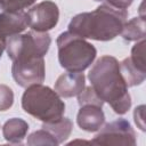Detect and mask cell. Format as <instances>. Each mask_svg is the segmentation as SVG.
Here are the masks:
<instances>
[{
    "instance_id": "23",
    "label": "cell",
    "mask_w": 146,
    "mask_h": 146,
    "mask_svg": "<svg viewBox=\"0 0 146 146\" xmlns=\"http://www.w3.org/2000/svg\"><path fill=\"white\" fill-rule=\"evenodd\" d=\"M5 49H6V38L0 33V58H1Z\"/></svg>"
},
{
    "instance_id": "20",
    "label": "cell",
    "mask_w": 146,
    "mask_h": 146,
    "mask_svg": "<svg viewBox=\"0 0 146 146\" xmlns=\"http://www.w3.org/2000/svg\"><path fill=\"white\" fill-rule=\"evenodd\" d=\"M14 92L10 87L6 84H0V111H7L13 106Z\"/></svg>"
},
{
    "instance_id": "4",
    "label": "cell",
    "mask_w": 146,
    "mask_h": 146,
    "mask_svg": "<svg viewBox=\"0 0 146 146\" xmlns=\"http://www.w3.org/2000/svg\"><path fill=\"white\" fill-rule=\"evenodd\" d=\"M58 60L63 68L68 72H83L96 58V48L83 38L63 32L57 38Z\"/></svg>"
},
{
    "instance_id": "8",
    "label": "cell",
    "mask_w": 146,
    "mask_h": 146,
    "mask_svg": "<svg viewBox=\"0 0 146 146\" xmlns=\"http://www.w3.org/2000/svg\"><path fill=\"white\" fill-rule=\"evenodd\" d=\"M27 24L36 32H47L54 29L59 19V9L52 1H42L33 6L27 13Z\"/></svg>"
},
{
    "instance_id": "9",
    "label": "cell",
    "mask_w": 146,
    "mask_h": 146,
    "mask_svg": "<svg viewBox=\"0 0 146 146\" xmlns=\"http://www.w3.org/2000/svg\"><path fill=\"white\" fill-rule=\"evenodd\" d=\"M86 87V76L82 72H66L55 82V91L63 98L78 96Z\"/></svg>"
},
{
    "instance_id": "7",
    "label": "cell",
    "mask_w": 146,
    "mask_h": 146,
    "mask_svg": "<svg viewBox=\"0 0 146 146\" xmlns=\"http://www.w3.org/2000/svg\"><path fill=\"white\" fill-rule=\"evenodd\" d=\"M11 74L16 83L23 88L42 83L46 78L44 59L42 57L13 62Z\"/></svg>"
},
{
    "instance_id": "3",
    "label": "cell",
    "mask_w": 146,
    "mask_h": 146,
    "mask_svg": "<svg viewBox=\"0 0 146 146\" xmlns=\"http://www.w3.org/2000/svg\"><path fill=\"white\" fill-rule=\"evenodd\" d=\"M22 107L27 114L42 122L59 120L65 112V104L60 96L41 83L26 88L22 97Z\"/></svg>"
},
{
    "instance_id": "10",
    "label": "cell",
    "mask_w": 146,
    "mask_h": 146,
    "mask_svg": "<svg viewBox=\"0 0 146 146\" xmlns=\"http://www.w3.org/2000/svg\"><path fill=\"white\" fill-rule=\"evenodd\" d=\"M76 122L82 130L88 132H95L103 127L105 122V115L100 106L84 105L80 106L76 115Z\"/></svg>"
},
{
    "instance_id": "2",
    "label": "cell",
    "mask_w": 146,
    "mask_h": 146,
    "mask_svg": "<svg viewBox=\"0 0 146 146\" xmlns=\"http://www.w3.org/2000/svg\"><path fill=\"white\" fill-rule=\"evenodd\" d=\"M127 18V9L104 3L92 11L75 15L68 24V31L83 39L110 41L121 33Z\"/></svg>"
},
{
    "instance_id": "13",
    "label": "cell",
    "mask_w": 146,
    "mask_h": 146,
    "mask_svg": "<svg viewBox=\"0 0 146 146\" xmlns=\"http://www.w3.org/2000/svg\"><path fill=\"white\" fill-rule=\"evenodd\" d=\"M42 128L46 129L59 145L70 137L72 129H73V124L70 119L62 116L59 120H56V121L43 122Z\"/></svg>"
},
{
    "instance_id": "21",
    "label": "cell",
    "mask_w": 146,
    "mask_h": 146,
    "mask_svg": "<svg viewBox=\"0 0 146 146\" xmlns=\"http://www.w3.org/2000/svg\"><path fill=\"white\" fill-rule=\"evenodd\" d=\"M144 110H145V106L144 105H140V106L136 107V110L133 112L135 122H136V124L138 125V128L141 131L145 130V124H144Z\"/></svg>"
},
{
    "instance_id": "24",
    "label": "cell",
    "mask_w": 146,
    "mask_h": 146,
    "mask_svg": "<svg viewBox=\"0 0 146 146\" xmlns=\"http://www.w3.org/2000/svg\"><path fill=\"white\" fill-rule=\"evenodd\" d=\"M95 1H105V0H95Z\"/></svg>"
},
{
    "instance_id": "11",
    "label": "cell",
    "mask_w": 146,
    "mask_h": 146,
    "mask_svg": "<svg viewBox=\"0 0 146 146\" xmlns=\"http://www.w3.org/2000/svg\"><path fill=\"white\" fill-rule=\"evenodd\" d=\"M27 24V15L23 10L19 11H2L0 14V33L5 36H11L22 33Z\"/></svg>"
},
{
    "instance_id": "1",
    "label": "cell",
    "mask_w": 146,
    "mask_h": 146,
    "mask_svg": "<svg viewBox=\"0 0 146 146\" xmlns=\"http://www.w3.org/2000/svg\"><path fill=\"white\" fill-rule=\"evenodd\" d=\"M88 79L96 94L108 103L116 114H125L131 107V97L121 72L120 63L113 56H102L92 65Z\"/></svg>"
},
{
    "instance_id": "22",
    "label": "cell",
    "mask_w": 146,
    "mask_h": 146,
    "mask_svg": "<svg viewBox=\"0 0 146 146\" xmlns=\"http://www.w3.org/2000/svg\"><path fill=\"white\" fill-rule=\"evenodd\" d=\"M107 5L112 6V7H115V8H119V9H127L133 0H105Z\"/></svg>"
},
{
    "instance_id": "12",
    "label": "cell",
    "mask_w": 146,
    "mask_h": 146,
    "mask_svg": "<svg viewBox=\"0 0 146 146\" xmlns=\"http://www.w3.org/2000/svg\"><path fill=\"white\" fill-rule=\"evenodd\" d=\"M29 131V124L23 119L13 117L8 120L2 127V133L5 139L11 144H21Z\"/></svg>"
},
{
    "instance_id": "14",
    "label": "cell",
    "mask_w": 146,
    "mask_h": 146,
    "mask_svg": "<svg viewBox=\"0 0 146 146\" xmlns=\"http://www.w3.org/2000/svg\"><path fill=\"white\" fill-rule=\"evenodd\" d=\"M120 72L128 87L139 86L144 82L146 78V71H143L139 67H137L131 62L130 57L124 58L120 63Z\"/></svg>"
},
{
    "instance_id": "17",
    "label": "cell",
    "mask_w": 146,
    "mask_h": 146,
    "mask_svg": "<svg viewBox=\"0 0 146 146\" xmlns=\"http://www.w3.org/2000/svg\"><path fill=\"white\" fill-rule=\"evenodd\" d=\"M27 145H58L55 138L46 130L40 129L38 131L32 132L27 137Z\"/></svg>"
},
{
    "instance_id": "19",
    "label": "cell",
    "mask_w": 146,
    "mask_h": 146,
    "mask_svg": "<svg viewBox=\"0 0 146 146\" xmlns=\"http://www.w3.org/2000/svg\"><path fill=\"white\" fill-rule=\"evenodd\" d=\"M35 0H0V8L5 11H19L32 6Z\"/></svg>"
},
{
    "instance_id": "6",
    "label": "cell",
    "mask_w": 146,
    "mask_h": 146,
    "mask_svg": "<svg viewBox=\"0 0 146 146\" xmlns=\"http://www.w3.org/2000/svg\"><path fill=\"white\" fill-rule=\"evenodd\" d=\"M94 145H136V133L130 123L124 119L112 121L99 129V132L90 140Z\"/></svg>"
},
{
    "instance_id": "16",
    "label": "cell",
    "mask_w": 146,
    "mask_h": 146,
    "mask_svg": "<svg viewBox=\"0 0 146 146\" xmlns=\"http://www.w3.org/2000/svg\"><path fill=\"white\" fill-rule=\"evenodd\" d=\"M78 103L79 106H84V105H97L103 107L104 102L102 98L96 94L94 88L91 86L84 87V89L78 95Z\"/></svg>"
},
{
    "instance_id": "5",
    "label": "cell",
    "mask_w": 146,
    "mask_h": 146,
    "mask_svg": "<svg viewBox=\"0 0 146 146\" xmlns=\"http://www.w3.org/2000/svg\"><path fill=\"white\" fill-rule=\"evenodd\" d=\"M50 35L47 32L30 31L24 34H15L6 38V50L13 60L42 58L50 47Z\"/></svg>"
},
{
    "instance_id": "18",
    "label": "cell",
    "mask_w": 146,
    "mask_h": 146,
    "mask_svg": "<svg viewBox=\"0 0 146 146\" xmlns=\"http://www.w3.org/2000/svg\"><path fill=\"white\" fill-rule=\"evenodd\" d=\"M145 39H141L137 41V43L132 47L131 49V56L130 59L131 62L139 67L143 71H146V60H145Z\"/></svg>"
},
{
    "instance_id": "15",
    "label": "cell",
    "mask_w": 146,
    "mask_h": 146,
    "mask_svg": "<svg viewBox=\"0 0 146 146\" xmlns=\"http://www.w3.org/2000/svg\"><path fill=\"white\" fill-rule=\"evenodd\" d=\"M124 40L139 41L145 38V18L144 16L135 17L124 23L120 33Z\"/></svg>"
}]
</instances>
